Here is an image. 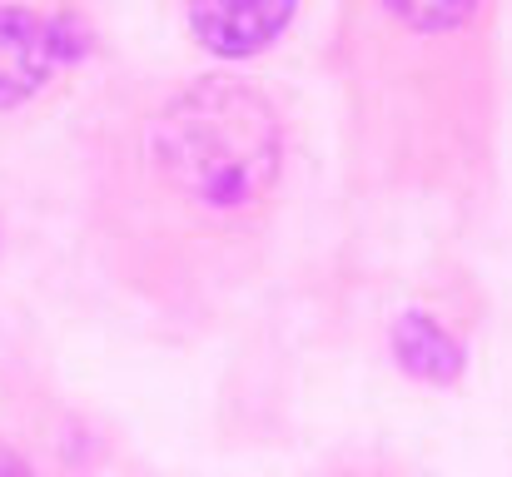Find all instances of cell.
Segmentation results:
<instances>
[{
	"label": "cell",
	"mask_w": 512,
	"mask_h": 477,
	"mask_svg": "<svg viewBox=\"0 0 512 477\" xmlns=\"http://www.w3.org/2000/svg\"><path fill=\"white\" fill-rule=\"evenodd\" d=\"M383 5L398 20L418 25V30H453V25H463L478 10V0H383Z\"/></svg>",
	"instance_id": "5"
},
{
	"label": "cell",
	"mask_w": 512,
	"mask_h": 477,
	"mask_svg": "<svg viewBox=\"0 0 512 477\" xmlns=\"http://www.w3.org/2000/svg\"><path fill=\"white\" fill-rule=\"evenodd\" d=\"M294 15V0H194V35L219 55L264 50Z\"/></svg>",
	"instance_id": "3"
},
{
	"label": "cell",
	"mask_w": 512,
	"mask_h": 477,
	"mask_svg": "<svg viewBox=\"0 0 512 477\" xmlns=\"http://www.w3.org/2000/svg\"><path fill=\"white\" fill-rule=\"evenodd\" d=\"M398 358H403L413 373H423V378H453V373H458V348H453V338H448L438 323H428L423 314H408L398 323Z\"/></svg>",
	"instance_id": "4"
},
{
	"label": "cell",
	"mask_w": 512,
	"mask_h": 477,
	"mask_svg": "<svg viewBox=\"0 0 512 477\" xmlns=\"http://www.w3.org/2000/svg\"><path fill=\"white\" fill-rule=\"evenodd\" d=\"M284 159V135L269 100L249 85H194L155 120V164L194 204H254Z\"/></svg>",
	"instance_id": "1"
},
{
	"label": "cell",
	"mask_w": 512,
	"mask_h": 477,
	"mask_svg": "<svg viewBox=\"0 0 512 477\" xmlns=\"http://www.w3.org/2000/svg\"><path fill=\"white\" fill-rule=\"evenodd\" d=\"M60 60L65 40L50 20L30 10H0V105H20L25 95H35Z\"/></svg>",
	"instance_id": "2"
}]
</instances>
